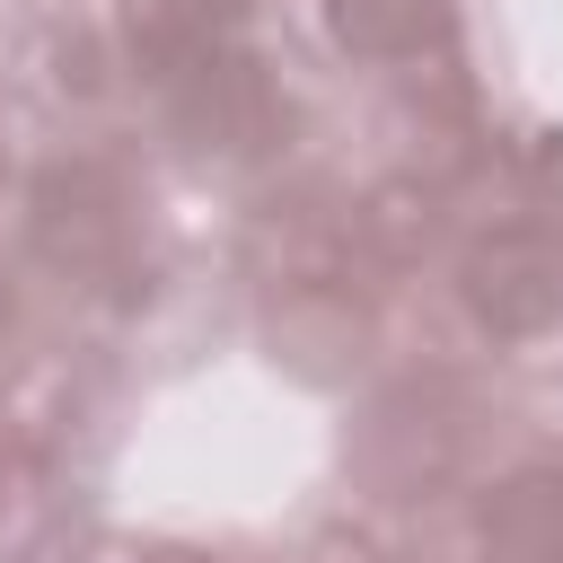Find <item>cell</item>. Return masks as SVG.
<instances>
[{
    "label": "cell",
    "mask_w": 563,
    "mask_h": 563,
    "mask_svg": "<svg viewBox=\"0 0 563 563\" xmlns=\"http://www.w3.org/2000/svg\"><path fill=\"white\" fill-rule=\"evenodd\" d=\"M238 0H167V18H185V26H202V18H229Z\"/></svg>",
    "instance_id": "5b68a950"
},
{
    "label": "cell",
    "mask_w": 563,
    "mask_h": 563,
    "mask_svg": "<svg viewBox=\"0 0 563 563\" xmlns=\"http://www.w3.org/2000/svg\"><path fill=\"white\" fill-rule=\"evenodd\" d=\"M44 246L53 255H79V264H97V255L123 246V202H114V185L97 167L44 176Z\"/></svg>",
    "instance_id": "7a4b0ae2"
},
{
    "label": "cell",
    "mask_w": 563,
    "mask_h": 563,
    "mask_svg": "<svg viewBox=\"0 0 563 563\" xmlns=\"http://www.w3.org/2000/svg\"><path fill=\"white\" fill-rule=\"evenodd\" d=\"M0 317H9V290H0Z\"/></svg>",
    "instance_id": "8992f818"
},
{
    "label": "cell",
    "mask_w": 563,
    "mask_h": 563,
    "mask_svg": "<svg viewBox=\"0 0 563 563\" xmlns=\"http://www.w3.org/2000/svg\"><path fill=\"white\" fill-rule=\"evenodd\" d=\"M475 308H484L493 325H510V334L563 317V246H545V238H501V246H484V255H475Z\"/></svg>",
    "instance_id": "6da1fadb"
},
{
    "label": "cell",
    "mask_w": 563,
    "mask_h": 563,
    "mask_svg": "<svg viewBox=\"0 0 563 563\" xmlns=\"http://www.w3.org/2000/svg\"><path fill=\"white\" fill-rule=\"evenodd\" d=\"M493 545L519 554V563H554L563 554V484L554 475H528L493 501Z\"/></svg>",
    "instance_id": "3957f363"
},
{
    "label": "cell",
    "mask_w": 563,
    "mask_h": 563,
    "mask_svg": "<svg viewBox=\"0 0 563 563\" xmlns=\"http://www.w3.org/2000/svg\"><path fill=\"white\" fill-rule=\"evenodd\" d=\"M431 18H440V0H343V9H334V26H343L352 44H369V53L413 44Z\"/></svg>",
    "instance_id": "277c9868"
}]
</instances>
